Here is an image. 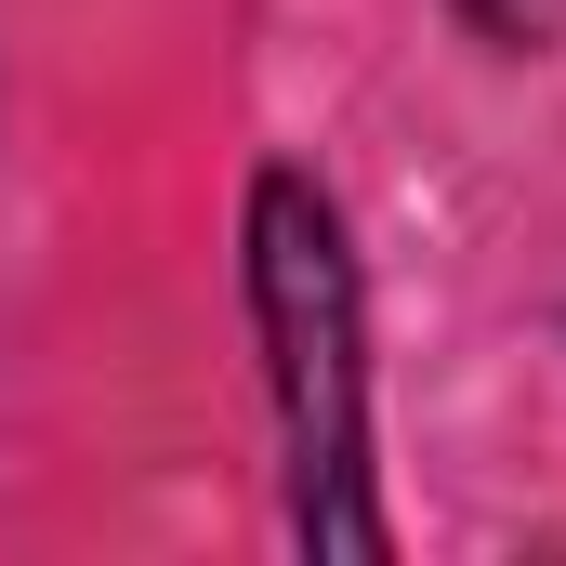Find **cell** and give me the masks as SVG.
I'll return each instance as SVG.
<instances>
[{
	"label": "cell",
	"mask_w": 566,
	"mask_h": 566,
	"mask_svg": "<svg viewBox=\"0 0 566 566\" xmlns=\"http://www.w3.org/2000/svg\"><path fill=\"white\" fill-rule=\"evenodd\" d=\"M251 290H264V343H277L303 541L382 554V514L356 501V277H343V224L303 171H277L264 211H251Z\"/></svg>",
	"instance_id": "obj_1"
}]
</instances>
